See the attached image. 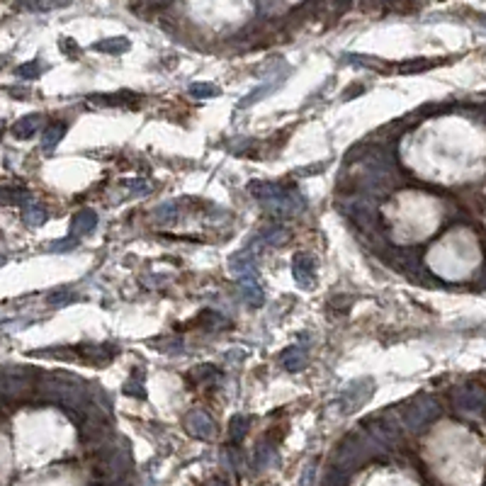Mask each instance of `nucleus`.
Masks as SVG:
<instances>
[{"mask_svg": "<svg viewBox=\"0 0 486 486\" xmlns=\"http://www.w3.org/2000/svg\"><path fill=\"white\" fill-rule=\"evenodd\" d=\"M248 193H251L267 212H273L275 217H297V214H302L306 207V199L302 197L292 185H284V182H270V180L253 182V185L248 187Z\"/></svg>", "mask_w": 486, "mask_h": 486, "instance_id": "1", "label": "nucleus"}, {"mask_svg": "<svg viewBox=\"0 0 486 486\" xmlns=\"http://www.w3.org/2000/svg\"><path fill=\"white\" fill-rule=\"evenodd\" d=\"M438 416H440L438 401H435L433 396L421 394L416 396L411 404H406V409L401 413V423H404V428H409V430L416 433V430H423L428 423H433Z\"/></svg>", "mask_w": 486, "mask_h": 486, "instance_id": "2", "label": "nucleus"}, {"mask_svg": "<svg viewBox=\"0 0 486 486\" xmlns=\"http://www.w3.org/2000/svg\"><path fill=\"white\" fill-rule=\"evenodd\" d=\"M374 391V380L369 377H363V380H353L350 385H345L341 389V396H338V404L345 413H353L358 409H363L369 399H372Z\"/></svg>", "mask_w": 486, "mask_h": 486, "instance_id": "3", "label": "nucleus"}, {"mask_svg": "<svg viewBox=\"0 0 486 486\" xmlns=\"http://www.w3.org/2000/svg\"><path fill=\"white\" fill-rule=\"evenodd\" d=\"M454 406L462 413H486V391L474 385H467L454 394Z\"/></svg>", "mask_w": 486, "mask_h": 486, "instance_id": "4", "label": "nucleus"}, {"mask_svg": "<svg viewBox=\"0 0 486 486\" xmlns=\"http://www.w3.org/2000/svg\"><path fill=\"white\" fill-rule=\"evenodd\" d=\"M314 275H316L314 256H309V253H297V256L292 258L294 282L300 284L302 289H309L311 284H314Z\"/></svg>", "mask_w": 486, "mask_h": 486, "instance_id": "5", "label": "nucleus"}, {"mask_svg": "<svg viewBox=\"0 0 486 486\" xmlns=\"http://www.w3.org/2000/svg\"><path fill=\"white\" fill-rule=\"evenodd\" d=\"M239 289H241V294H243L246 304H251V306L265 304V292H263L260 280H258V270L239 275Z\"/></svg>", "mask_w": 486, "mask_h": 486, "instance_id": "6", "label": "nucleus"}, {"mask_svg": "<svg viewBox=\"0 0 486 486\" xmlns=\"http://www.w3.org/2000/svg\"><path fill=\"white\" fill-rule=\"evenodd\" d=\"M185 426H187V430L199 440H209L214 435V430H217V428H214V421L204 411H190L185 418Z\"/></svg>", "mask_w": 486, "mask_h": 486, "instance_id": "7", "label": "nucleus"}, {"mask_svg": "<svg viewBox=\"0 0 486 486\" xmlns=\"http://www.w3.org/2000/svg\"><path fill=\"white\" fill-rule=\"evenodd\" d=\"M287 229L280 224H270L265 229H260L256 236H253V248L258 246H282L284 241H287Z\"/></svg>", "mask_w": 486, "mask_h": 486, "instance_id": "8", "label": "nucleus"}, {"mask_svg": "<svg viewBox=\"0 0 486 486\" xmlns=\"http://www.w3.org/2000/svg\"><path fill=\"white\" fill-rule=\"evenodd\" d=\"M97 226V212L93 209H80V212L73 214V221H71V236L80 239V236L90 234Z\"/></svg>", "mask_w": 486, "mask_h": 486, "instance_id": "9", "label": "nucleus"}, {"mask_svg": "<svg viewBox=\"0 0 486 486\" xmlns=\"http://www.w3.org/2000/svg\"><path fill=\"white\" fill-rule=\"evenodd\" d=\"M280 360H282V367L287 369V372H300V369H304L306 363H309V355H306L304 345H292L287 348V350H282Z\"/></svg>", "mask_w": 486, "mask_h": 486, "instance_id": "10", "label": "nucleus"}, {"mask_svg": "<svg viewBox=\"0 0 486 486\" xmlns=\"http://www.w3.org/2000/svg\"><path fill=\"white\" fill-rule=\"evenodd\" d=\"M90 100L95 102V105H110V107L127 105V107H136V100H139V97L134 95V93L122 90V93H110V95H90Z\"/></svg>", "mask_w": 486, "mask_h": 486, "instance_id": "11", "label": "nucleus"}, {"mask_svg": "<svg viewBox=\"0 0 486 486\" xmlns=\"http://www.w3.org/2000/svg\"><path fill=\"white\" fill-rule=\"evenodd\" d=\"M20 212H22V219H25L29 226H39V224H44V221H47V209H44L34 197L29 199V202L22 204Z\"/></svg>", "mask_w": 486, "mask_h": 486, "instance_id": "12", "label": "nucleus"}, {"mask_svg": "<svg viewBox=\"0 0 486 486\" xmlns=\"http://www.w3.org/2000/svg\"><path fill=\"white\" fill-rule=\"evenodd\" d=\"M39 124H42L39 114H27V117H22L20 122L12 127V134H15L17 139H32L34 134H37Z\"/></svg>", "mask_w": 486, "mask_h": 486, "instance_id": "13", "label": "nucleus"}, {"mask_svg": "<svg viewBox=\"0 0 486 486\" xmlns=\"http://www.w3.org/2000/svg\"><path fill=\"white\" fill-rule=\"evenodd\" d=\"M229 270L236 275H243V273H251L256 270V263H253V253L251 251H239L229 258Z\"/></svg>", "mask_w": 486, "mask_h": 486, "instance_id": "14", "label": "nucleus"}, {"mask_svg": "<svg viewBox=\"0 0 486 486\" xmlns=\"http://www.w3.org/2000/svg\"><path fill=\"white\" fill-rule=\"evenodd\" d=\"M129 39L127 37H110V39H102V42H95L93 44V51H102V53H124L129 51Z\"/></svg>", "mask_w": 486, "mask_h": 486, "instance_id": "15", "label": "nucleus"}, {"mask_svg": "<svg viewBox=\"0 0 486 486\" xmlns=\"http://www.w3.org/2000/svg\"><path fill=\"white\" fill-rule=\"evenodd\" d=\"M64 134H66V124L64 122H51L47 129H44V134H42V146L47 151L56 149V146H59V141L64 139Z\"/></svg>", "mask_w": 486, "mask_h": 486, "instance_id": "16", "label": "nucleus"}, {"mask_svg": "<svg viewBox=\"0 0 486 486\" xmlns=\"http://www.w3.org/2000/svg\"><path fill=\"white\" fill-rule=\"evenodd\" d=\"M122 391L127 396H139V399H146V387H144V372L141 369H134L132 377L124 382Z\"/></svg>", "mask_w": 486, "mask_h": 486, "instance_id": "17", "label": "nucleus"}, {"mask_svg": "<svg viewBox=\"0 0 486 486\" xmlns=\"http://www.w3.org/2000/svg\"><path fill=\"white\" fill-rule=\"evenodd\" d=\"M248 428H251V418L243 416V413H236V416L231 418V423H229L231 440H234V443H241V440L246 438Z\"/></svg>", "mask_w": 486, "mask_h": 486, "instance_id": "18", "label": "nucleus"}, {"mask_svg": "<svg viewBox=\"0 0 486 486\" xmlns=\"http://www.w3.org/2000/svg\"><path fill=\"white\" fill-rule=\"evenodd\" d=\"M42 71H44L42 61H29V64L17 66L15 75H17V78H22V80H34V78H39V75H42Z\"/></svg>", "mask_w": 486, "mask_h": 486, "instance_id": "19", "label": "nucleus"}, {"mask_svg": "<svg viewBox=\"0 0 486 486\" xmlns=\"http://www.w3.org/2000/svg\"><path fill=\"white\" fill-rule=\"evenodd\" d=\"M47 302L51 306H66V304H73V302H78V294L71 292V289H56V292L49 294Z\"/></svg>", "mask_w": 486, "mask_h": 486, "instance_id": "20", "label": "nucleus"}, {"mask_svg": "<svg viewBox=\"0 0 486 486\" xmlns=\"http://www.w3.org/2000/svg\"><path fill=\"white\" fill-rule=\"evenodd\" d=\"M190 95L195 100H204V97H217L219 95V88L212 86V83H193L190 86Z\"/></svg>", "mask_w": 486, "mask_h": 486, "instance_id": "21", "label": "nucleus"}, {"mask_svg": "<svg viewBox=\"0 0 486 486\" xmlns=\"http://www.w3.org/2000/svg\"><path fill=\"white\" fill-rule=\"evenodd\" d=\"M273 88H275L273 83H265V86H260V88H258V90L248 93V95H246V97H243V100L239 102V110H248V107H251L253 102H258L263 95H267V93L273 90Z\"/></svg>", "mask_w": 486, "mask_h": 486, "instance_id": "22", "label": "nucleus"}, {"mask_svg": "<svg viewBox=\"0 0 486 486\" xmlns=\"http://www.w3.org/2000/svg\"><path fill=\"white\" fill-rule=\"evenodd\" d=\"M193 377H195V382L217 380V377H219V369L214 367V365H199V367L193 369Z\"/></svg>", "mask_w": 486, "mask_h": 486, "instance_id": "23", "label": "nucleus"}, {"mask_svg": "<svg viewBox=\"0 0 486 486\" xmlns=\"http://www.w3.org/2000/svg\"><path fill=\"white\" fill-rule=\"evenodd\" d=\"M433 66V61H413V64H406V66H401V73H418V71H426V69H430Z\"/></svg>", "mask_w": 486, "mask_h": 486, "instance_id": "24", "label": "nucleus"}, {"mask_svg": "<svg viewBox=\"0 0 486 486\" xmlns=\"http://www.w3.org/2000/svg\"><path fill=\"white\" fill-rule=\"evenodd\" d=\"M75 243H78V239H75V236H69L66 241H59V243H53L51 251H71V248H73Z\"/></svg>", "mask_w": 486, "mask_h": 486, "instance_id": "25", "label": "nucleus"}, {"mask_svg": "<svg viewBox=\"0 0 486 486\" xmlns=\"http://www.w3.org/2000/svg\"><path fill=\"white\" fill-rule=\"evenodd\" d=\"M175 212H178L175 202H173V204H163V207L156 209V214H158V217H166V214H175Z\"/></svg>", "mask_w": 486, "mask_h": 486, "instance_id": "26", "label": "nucleus"}, {"mask_svg": "<svg viewBox=\"0 0 486 486\" xmlns=\"http://www.w3.org/2000/svg\"><path fill=\"white\" fill-rule=\"evenodd\" d=\"M149 3H154V5H168L171 0H149Z\"/></svg>", "mask_w": 486, "mask_h": 486, "instance_id": "27", "label": "nucleus"}, {"mask_svg": "<svg viewBox=\"0 0 486 486\" xmlns=\"http://www.w3.org/2000/svg\"><path fill=\"white\" fill-rule=\"evenodd\" d=\"M207 486H226V484H224V481H219V479H214V481H209Z\"/></svg>", "mask_w": 486, "mask_h": 486, "instance_id": "28", "label": "nucleus"}]
</instances>
